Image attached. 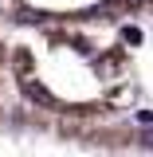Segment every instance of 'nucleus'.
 <instances>
[{
	"instance_id": "nucleus-1",
	"label": "nucleus",
	"mask_w": 153,
	"mask_h": 157,
	"mask_svg": "<svg viewBox=\"0 0 153 157\" xmlns=\"http://www.w3.org/2000/svg\"><path fill=\"white\" fill-rule=\"evenodd\" d=\"M28 98H32V102H43V106H55V98L47 94L39 82H28Z\"/></svg>"
}]
</instances>
